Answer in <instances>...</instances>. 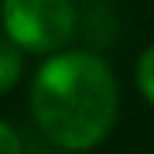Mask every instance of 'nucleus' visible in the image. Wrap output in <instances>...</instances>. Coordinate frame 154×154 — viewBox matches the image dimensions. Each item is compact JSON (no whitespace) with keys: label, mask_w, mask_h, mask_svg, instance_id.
<instances>
[{"label":"nucleus","mask_w":154,"mask_h":154,"mask_svg":"<svg viewBox=\"0 0 154 154\" xmlns=\"http://www.w3.org/2000/svg\"><path fill=\"white\" fill-rule=\"evenodd\" d=\"M31 113L41 134L65 151L96 147L116 120V79L93 51H58L31 82Z\"/></svg>","instance_id":"f257e3e1"},{"label":"nucleus","mask_w":154,"mask_h":154,"mask_svg":"<svg viewBox=\"0 0 154 154\" xmlns=\"http://www.w3.org/2000/svg\"><path fill=\"white\" fill-rule=\"evenodd\" d=\"M7 41L24 51H58L75 31L72 0H4L0 4Z\"/></svg>","instance_id":"f03ea898"},{"label":"nucleus","mask_w":154,"mask_h":154,"mask_svg":"<svg viewBox=\"0 0 154 154\" xmlns=\"http://www.w3.org/2000/svg\"><path fill=\"white\" fill-rule=\"evenodd\" d=\"M21 79V48L0 38V93H7Z\"/></svg>","instance_id":"7ed1b4c3"},{"label":"nucleus","mask_w":154,"mask_h":154,"mask_svg":"<svg viewBox=\"0 0 154 154\" xmlns=\"http://www.w3.org/2000/svg\"><path fill=\"white\" fill-rule=\"evenodd\" d=\"M137 86H140L144 99L154 106V45L144 51V55H140V62H137Z\"/></svg>","instance_id":"20e7f679"},{"label":"nucleus","mask_w":154,"mask_h":154,"mask_svg":"<svg viewBox=\"0 0 154 154\" xmlns=\"http://www.w3.org/2000/svg\"><path fill=\"white\" fill-rule=\"evenodd\" d=\"M0 154H21V140H17L14 127L0 120Z\"/></svg>","instance_id":"39448f33"}]
</instances>
